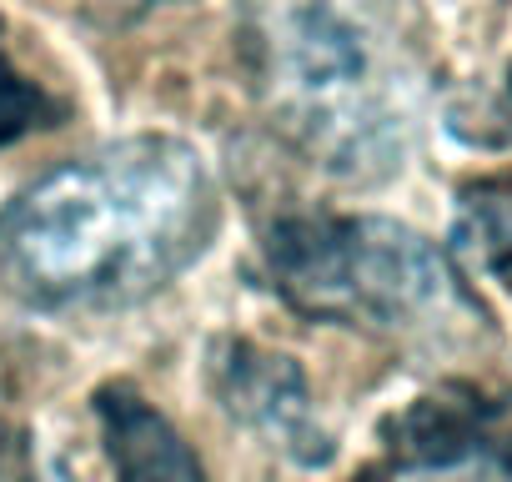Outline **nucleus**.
Here are the masks:
<instances>
[{"label": "nucleus", "mask_w": 512, "mask_h": 482, "mask_svg": "<svg viewBox=\"0 0 512 482\" xmlns=\"http://www.w3.org/2000/svg\"><path fill=\"white\" fill-rule=\"evenodd\" d=\"M452 252L512 287V176L477 181L457 196L452 216Z\"/></svg>", "instance_id": "obj_7"}, {"label": "nucleus", "mask_w": 512, "mask_h": 482, "mask_svg": "<svg viewBox=\"0 0 512 482\" xmlns=\"http://www.w3.org/2000/svg\"><path fill=\"white\" fill-rule=\"evenodd\" d=\"M236 56L267 121L342 181L392 176L432 96L412 0H241Z\"/></svg>", "instance_id": "obj_2"}, {"label": "nucleus", "mask_w": 512, "mask_h": 482, "mask_svg": "<svg viewBox=\"0 0 512 482\" xmlns=\"http://www.w3.org/2000/svg\"><path fill=\"white\" fill-rule=\"evenodd\" d=\"M96 417L116 482H206V467L191 442L131 382L96 387Z\"/></svg>", "instance_id": "obj_6"}, {"label": "nucleus", "mask_w": 512, "mask_h": 482, "mask_svg": "<svg viewBox=\"0 0 512 482\" xmlns=\"http://www.w3.org/2000/svg\"><path fill=\"white\" fill-rule=\"evenodd\" d=\"M262 262L277 297L312 322L372 337H447L477 322L452 262L392 216L292 211L272 221Z\"/></svg>", "instance_id": "obj_3"}, {"label": "nucleus", "mask_w": 512, "mask_h": 482, "mask_svg": "<svg viewBox=\"0 0 512 482\" xmlns=\"http://www.w3.org/2000/svg\"><path fill=\"white\" fill-rule=\"evenodd\" d=\"M0 482H76V477L41 442V432L6 422V407H0Z\"/></svg>", "instance_id": "obj_9"}, {"label": "nucleus", "mask_w": 512, "mask_h": 482, "mask_svg": "<svg viewBox=\"0 0 512 482\" xmlns=\"http://www.w3.org/2000/svg\"><path fill=\"white\" fill-rule=\"evenodd\" d=\"M387 472L512 482V392L442 382L412 397L382 427Z\"/></svg>", "instance_id": "obj_4"}, {"label": "nucleus", "mask_w": 512, "mask_h": 482, "mask_svg": "<svg viewBox=\"0 0 512 482\" xmlns=\"http://www.w3.org/2000/svg\"><path fill=\"white\" fill-rule=\"evenodd\" d=\"M507 86H512V71H507Z\"/></svg>", "instance_id": "obj_10"}, {"label": "nucleus", "mask_w": 512, "mask_h": 482, "mask_svg": "<svg viewBox=\"0 0 512 482\" xmlns=\"http://www.w3.org/2000/svg\"><path fill=\"white\" fill-rule=\"evenodd\" d=\"M211 387L241 427L267 437L292 462L302 467L332 462V437L317 422L312 387L287 352H272L246 337H221L211 347Z\"/></svg>", "instance_id": "obj_5"}, {"label": "nucleus", "mask_w": 512, "mask_h": 482, "mask_svg": "<svg viewBox=\"0 0 512 482\" xmlns=\"http://www.w3.org/2000/svg\"><path fill=\"white\" fill-rule=\"evenodd\" d=\"M221 226V191L181 136L71 156L0 206V287L41 312H121L171 287Z\"/></svg>", "instance_id": "obj_1"}, {"label": "nucleus", "mask_w": 512, "mask_h": 482, "mask_svg": "<svg viewBox=\"0 0 512 482\" xmlns=\"http://www.w3.org/2000/svg\"><path fill=\"white\" fill-rule=\"evenodd\" d=\"M56 121H61V106L51 101V91L31 81L6 51V41H0V146H11L41 126H56Z\"/></svg>", "instance_id": "obj_8"}]
</instances>
